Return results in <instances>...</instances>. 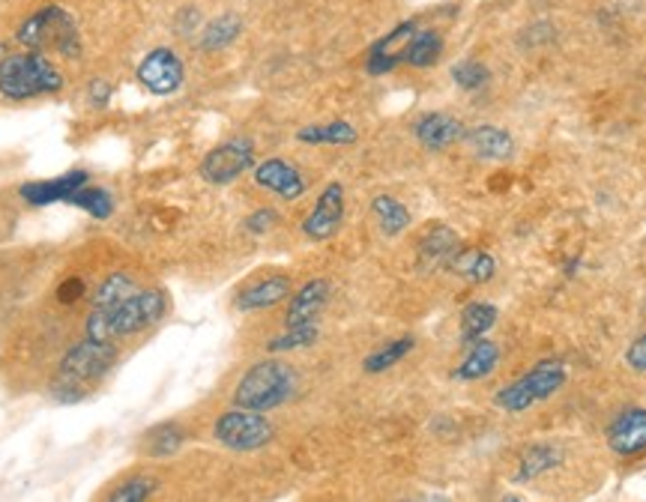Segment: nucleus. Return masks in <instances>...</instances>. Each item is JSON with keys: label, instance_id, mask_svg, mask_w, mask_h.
Instances as JSON below:
<instances>
[{"label": "nucleus", "instance_id": "nucleus-1", "mask_svg": "<svg viewBox=\"0 0 646 502\" xmlns=\"http://www.w3.org/2000/svg\"><path fill=\"white\" fill-rule=\"evenodd\" d=\"M171 311V300L162 288H138L130 300L114 309H90L85 323V338L102 344H118L123 338L141 335L165 321Z\"/></svg>", "mask_w": 646, "mask_h": 502}, {"label": "nucleus", "instance_id": "nucleus-2", "mask_svg": "<svg viewBox=\"0 0 646 502\" xmlns=\"http://www.w3.org/2000/svg\"><path fill=\"white\" fill-rule=\"evenodd\" d=\"M120 350L118 344H102L90 342V338H81L78 344H73L69 350L64 353V359L57 365V375H54L52 395L64 404H78L90 395V389L108 377V371L118 365Z\"/></svg>", "mask_w": 646, "mask_h": 502}, {"label": "nucleus", "instance_id": "nucleus-3", "mask_svg": "<svg viewBox=\"0 0 646 502\" xmlns=\"http://www.w3.org/2000/svg\"><path fill=\"white\" fill-rule=\"evenodd\" d=\"M66 85L64 72L40 52H15L0 57V97L10 102L54 97Z\"/></svg>", "mask_w": 646, "mask_h": 502}, {"label": "nucleus", "instance_id": "nucleus-4", "mask_svg": "<svg viewBox=\"0 0 646 502\" xmlns=\"http://www.w3.org/2000/svg\"><path fill=\"white\" fill-rule=\"evenodd\" d=\"M293 392H297V375L291 365L279 362V359H264L240 377L237 389H234V406L252 410V413H269L285 401H291Z\"/></svg>", "mask_w": 646, "mask_h": 502}, {"label": "nucleus", "instance_id": "nucleus-5", "mask_svg": "<svg viewBox=\"0 0 646 502\" xmlns=\"http://www.w3.org/2000/svg\"><path fill=\"white\" fill-rule=\"evenodd\" d=\"M15 43L22 45L24 52H48L54 48L64 57H78L81 54V36L73 22V15L64 7H43L33 15H27L19 31H15Z\"/></svg>", "mask_w": 646, "mask_h": 502}, {"label": "nucleus", "instance_id": "nucleus-6", "mask_svg": "<svg viewBox=\"0 0 646 502\" xmlns=\"http://www.w3.org/2000/svg\"><path fill=\"white\" fill-rule=\"evenodd\" d=\"M566 365L560 359H542L538 365H533L527 375H521L515 383L503 386L497 392V406L506 410V413H524L530 406L548 401L550 395H557L563 386H566Z\"/></svg>", "mask_w": 646, "mask_h": 502}, {"label": "nucleus", "instance_id": "nucleus-7", "mask_svg": "<svg viewBox=\"0 0 646 502\" xmlns=\"http://www.w3.org/2000/svg\"><path fill=\"white\" fill-rule=\"evenodd\" d=\"M213 437L219 446H225L231 451H258L272 443L276 427L264 413H252V410H227L215 419Z\"/></svg>", "mask_w": 646, "mask_h": 502}, {"label": "nucleus", "instance_id": "nucleus-8", "mask_svg": "<svg viewBox=\"0 0 646 502\" xmlns=\"http://www.w3.org/2000/svg\"><path fill=\"white\" fill-rule=\"evenodd\" d=\"M252 168H255V141L237 135V138L222 141L219 147L207 153L198 165V174L210 186H227Z\"/></svg>", "mask_w": 646, "mask_h": 502}, {"label": "nucleus", "instance_id": "nucleus-9", "mask_svg": "<svg viewBox=\"0 0 646 502\" xmlns=\"http://www.w3.org/2000/svg\"><path fill=\"white\" fill-rule=\"evenodd\" d=\"M135 78L153 97H171L183 87L186 66L174 48L159 45V48H153L141 57L138 66H135Z\"/></svg>", "mask_w": 646, "mask_h": 502}, {"label": "nucleus", "instance_id": "nucleus-10", "mask_svg": "<svg viewBox=\"0 0 646 502\" xmlns=\"http://www.w3.org/2000/svg\"><path fill=\"white\" fill-rule=\"evenodd\" d=\"M345 222V186L342 182H330L318 201H314L312 213L305 215L302 222V234L309 236L312 243H326L342 231Z\"/></svg>", "mask_w": 646, "mask_h": 502}, {"label": "nucleus", "instance_id": "nucleus-11", "mask_svg": "<svg viewBox=\"0 0 646 502\" xmlns=\"http://www.w3.org/2000/svg\"><path fill=\"white\" fill-rule=\"evenodd\" d=\"M252 177H255V186L267 189L281 201H300L305 189H309V180L302 177V171L297 165H291L288 159H264L260 165L252 168Z\"/></svg>", "mask_w": 646, "mask_h": 502}, {"label": "nucleus", "instance_id": "nucleus-12", "mask_svg": "<svg viewBox=\"0 0 646 502\" xmlns=\"http://www.w3.org/2000/svg\"><path fill=\"white\" fill-rule=\"evenodd\" d=\"M87 182H90V174L76 168V171H66L60 177H52V180H31L24 182L19 194H22L24 203H31V207H52V203H69L73 201V194L78 189H85Z\"/></svg>", "mask_w": 646, "mask_h": 502}, {"label": "nucleus", "instance_id": "nucleus-13", "mask_svg": "<svg viewBox=\"0 0 646 502\" xmlns=\"http://www.w3.org/2000/svg\"><path fill=\"white\" fill-rule=\"evenodd\" d=\"M330 293H333V285L326 278H312L305 281L297 293H291L288 300V311H285V330H293V326H314L321 311L326 309L330 302Z\"/></svg>", "mask_w": 646, "mask_h": 502}, {"label": "nucleus", "instance_id": "nucleus-14", "mask_svg": "<svg viewBox=\"0 0 646 502\" xmlns=\"http://www.w3.org/2000/svg\"><path fill=\"white\" fill-rule=\"evenodd\" d=\"M608 446L620 458H637L646 451V410L632 406L608 425Z\"/></svg>", "mask_w": 646, "mask_h": 502}, {"label": "nucleus", "instance_id": "nucleus-15", "mask_svg": "<svg viewBox=\"0 0 646 502\" xmlns=\"http://www.w3.org/2000/svg\"><path fill=\"white\" fill-rule=\"evenodd\" d=\"M288 297H291V278L285 276V272H276V276L248 281L246 288L234 297V309L243 311V314H252V311L272 309V305H279Z\"/></svg>", "mask_w": 646, "mask_h": 502}, {"label": "nucleus", "instance_id": "nucleus-16", "mask_svg": "<svg viewBox=\"0 0 646 502\" xmlns=\"http://www.w3.org/2000/svg\"><path fill=\"white\" fill-rule=\"evenodd\" d=\"M416 31H420V24L416 22H401L396 24L387 36H380V40L371 45V52H368L366 57L368 76H387V72H392V69L401 64L404 45L410 43V36Z\"/></svg>", "mask_w": 646, "mask_h": 502}, {"label": "nucleus", "instance_id": "nucleus-17", "mask_svg": "<svg viewBox=\"0 0 646 502\" xmlns=\"http://www.w3.org/2000/svg\"><path fill=\"white\" fill-rule=\"evenodd\" d=\"M413 138L420 141L425 150L441 153L446 147H453L455 141L464 138L461 120L453 118V114H443V111H428L422 114L416 123H413Z\"/></svg>", "mask_w": 646, "mask_h": 502}, {"label": "nucleus", "instance_id": "nucleus-18", "mask_svg": "<svg viewBox=\"0 0 646 502\" xmlns=\"http://www.w3.org/2000/svg\"><path fill=\"white\" fill-rule=\"evenodd\" d=\"M458 248H461V239L453 227L431 225L420 243V264L425 269H449Z\"/></svg>", "mask_w": 646, "mask_h": 502}, {"label": "nucleus", "instance_id": "nucleus-19", "mask_svg": "<svg viewBox=\"0 0 646 502\" xmlns=\"http://www.w3.org/2000/svg\"><path fill=\"white\" fill-rule=\"evenodd\" d=\"M464 138H467L470 150H474L479 159L506 161L512 159V153H515V141H512V135H509L506 129L491 126V123L464 132Z\"/></svg>", "mask_w": 646, "mask_h": 502}, {"label": "nucleus", "instance_id": "nucleus-20", "mask_svg": "<svg viewBox=\"0 0 646 502\" xmlns=\"http://www.w3.org/2000/svg\"><path fill=\"white\" fill-rule=\"evenodd\" d=\"M186 439V427L180 422H162V425H153L144 437H141V451L147 455V458H171L177 451L183 449Z\"/></svg>", "mask_w": 646, "mask_h": 502}, {"label": "nucleus", "instance_id": "nucleus-21", "mask_svg": "<svg viewBox=\"0 0 646 502\" xmlns=\"http://www.w3.org/2000/svg\"><path fill=\"white\" fill-rule=\"evenodd\" d=\"M500 362V347L494 342H474L467 347V356H464V362L455 368V380H461V383H474V380H482L497 368Z\"/></svg>", "mask_w": 646, "mask_h": 502}, {"label": "nucleus", "instance_id": "nucleus-22", "mask_svg": "<svg viewBox=\"0 0 646 502\" xmlns=\"http://www.w3.org/2000/svg\"><path fill=\"white\" fill-rule=\"evenodd\" d=\"M243 33V19L237 12H222L204 24V31L198 33V48L201 52H222L227 45L237 43V36Z\"/></svg>", "mask_w": 646, "mask_h": 502}, {"label": "nucleus", "instance_id": "nucleus-23", "mask_svg": "<svg viewBox=\"0 0 646 502\" xmlns=\"http://www.w3.org/2000/svg\"><path fill=\"white\" fill-rule=\"evenodd\" d=\"M443 48L446 45H443L441 31H416L401 52V64L413 66V69H428L441 60Z\"/></svg>", "mask_w": 646, "mask_h": 502}, {"label": "nucleus", "instance_id": "nucleus-24", "mask_svg": "<svg viewBox=\"0 0 646 502\" xmlns=\"http://www.w3.org/2000/svg\"><path fill=\"white\" fill-rule=\"evenodd\" d=\"M449 269L458 272L464 281H470V285H488L497 272V260L482 248H458V255L453 257Z\"/></svg>", "mask_w": 646, "mask_h": 502}, {"label": "nucleus", "instance_id": "nucleus-25", "mask_svg": "<svg viewBox=\"0 0 646 502\" xmlns=\"http://www.w3.org/2000/svg\"><path fill=\"white\" fill-rule=\"evenodd\" d=\"M371 215H375L377 227H380L383 236H401L413 222L408 207L399 198H392V194H377L375 201H371Z\"/></svg>", "mask_w": 646, "mask_h": 502}, {"label": "nucleus", "instance_id": "nucleus-26", "mask_svg": "<svg viewBox=\"0 0 646 502\" xmlns=\"http://www.w3.org/2000/svg\"><path fill=\"white\" fill-rule=\"evenodd\" d=\"M359 132H356L354 123L347 120H333V123H318V126H302L297 132V141L300 144H330V147H347V144H356Z\"/></svg>", "mask_w": 646, "mask_h": 502}, {"label": "nucleus", "instance_id": "nucleus-27", "mask_svg": "<svg viewBox=\"0 0 646 502\" xmlns=\"http://www.w3.org/2000/svg\"><path fill=\"white\" fill-rule=\"evenodd\" d=\"M563 464V449L557 443H538L533 449L524 451V458L517 464V481H533L538 476H545L554 467H560Z\"/></svg>", "mask_w": 646, "mask_h": 502}, {"label": "nucleus", "instance_id": "nucleus-28", "mask_svg": "<svg viewBox=\"0 0 646 502\" xmlns=\"http://www.w3.org/2000/svg\"><path fill=\"white\" fill-rule=\"evenodd\" d=\"M497 305H491V302H470L467 309L461 311V344H470L474 342H482L488 332L494 330L497 323Z\"/></svg>", "mask_w": 646, "mask_h": 502}, {"label": "nucleus", "instance_id": "nucleus-29", "mask_svg": "<svg viewBox=\"0 0 646 502\" xmlns=\"http://www.w3.org/2000/svg\"><path fill=\"white\" fill-rule=\"evenodd\" d=\"M135 290H138V281L130 272H111L93 290V309H114L123 300H130Z\"/></svg>", "mask_w": 646, "mask_h": 502}, {"label": "nucleus", "instance_id": "nucleus-30", "mask_svg": "<svg viewBox=\"0 0 646 502\" xmlns=\"http://www.w3.org/2000/svg\"><path fill=\"white\" fill-rule=\"evenodd\" d=\"M73 207H78V210H85V213H90V219H97V222H105V219H111L114 215V194L108 192V189H99V186H90L87 182L85 189H78L76 194H73Z\"/></svg>", "mask_w": 646, "mask_h": 502}, {"label": "nucleus", "instance_id": "nucleus-31", "mask_svg": "<svg viewBox=\"0 0 646 502\" xmlns=\"http://www.w3.org/2000/svg\"><path fill=\"white\" fill-rule=\"evenodd\" d=\"M413 338H396V342L383 344V347H377L371 356H366V362H363V371L366 375H383L389 368H396V365L413 350Z\"/></svg>", "mask_w": 646, "mask_h": 502}, {"label": "nucleus", "instance_id": "nucleus-32", "mask_svg": "<svg viewBox=\"0 0 646 502\" xmlns=\"http://www.w3.org/2000/svg\"><path fill=\"white\" fill-rule=\"evenodd\" d=\"M321 338V330H318V323L314 326H293V330H285L276 338H269L267 342V353H293V350H305V347H312L314 342Z\"/></svg>", "mask_w": 646, "mask_h": 502}, {"label": "nucleus", "instance_id": "nucleus-33", "mask_svg": "<svg viewBox=\"0 0 646 502\" xmlns=\"http://www.w3.org/2000/svg\"><path fill=\"white\" fill-rule=\"evenodd\" d=\"M453 81L467 93H476L482 90L488 81H491V69L482 64V60H474V57H464L453 66Z\"/></svg>", "mask_w": 646, "mask_h": 502}, {"label": "nucleus", "instance_id": "nucleus-34", "mask_svg": "<svg viewBox=\"0 0 646 502\" xmlns=\"http://www.w3.org/2000/svg\"><path fill=\"white\" fill-rule=\"evenodd\" d=\"M159 488V481L151 476H132V479L120 481L114 491L108 493L105 502H147Z\"/></svg>", "mask_w": 646, "mask_h": 502}, {"label": "nucleus", "instance_id": "nucleus-35", "mask_svg": "<svg viewBox=\"0 0 646 502\" xmlns=\"http://www.w3.org/2000/svg\"><path fill=\"white\" fill-rule=\"evenodd\" d=\"M281 222V215L272 210V207H260V210H255L252 215H246V222H243V227H246L248 234L252 236H264L269 234V231H276Z\"/></svg>", "mask_w": 646, "mask_h": 502}, {"label": "nucleus", "instance_id": "nucleus-36", "mask_svg": "<svg viewBox=\"0 0 646 502\" xmlns=\"http://www.w3.org/2000/svg\"><path fill=\"white\" fill-rule=\"evenodd\" d=\"M87 285L85 278H66L64 285L57 288V300L64 302V305H76L78 300H85Z\"/></svg>", "mask_w": 646, "mask_h": 502}, {"label": "nucleus", "instance_id": "nucleus-37", "mask_svg": "<svg viewBox=\"0 0 646 502\" xmlns=\"http://www.w3.org/2000/svg\"><path fill=\"white\" fill-rule=\"evenodd\" d=\"M111 97H114V87L108 85L105 78H97V81H90V87H87V99H90L93 108H105L111 102Z\"/></svg>", "mask_w": 646, "mask_h": 502}, {"label": "nucleus", "instance_id": "nucleus-38", "mask_svg": "<svg viewBox=\"0 0 646 502\" xmlns=\"http://www.w3.org/2000/svg\"><path fill=\"white\" fill-rule=\"evenodd\" d=\"M625 362H628V368H635V371L646 375V335H641V338L625 350Z\"/></svg>", "mask_w": 646, "mask_h": 502}, {"label": "nucleus", "instance_id": "nucleus-39", "mask_svg": "<svg viewBox=\"0 0 646 502\" xmlns=\"http://www.w3.org/2000/svg\"><path fill=\"white\" fill-rule=\"evenodd\" d=\"M422 502H449V500H443V497H428V500H422Z\"/></svg>", "mask_w": 646, "mask_h": 502}, {"label": "nucleus", "instance_id": "nucleus-40", "mask_svg": "<svg viewBox=\"0 0 646 502\" xmlns=\"http://www.w3.org/2000/svg\"><path fill=\"white\" fill-rule=\"evenodd\" d=\"M503 502H521V500H517V497H506V500H503Z\"/></svg>", "mask_w": 646, "mask_h": 502}]
</instances>
